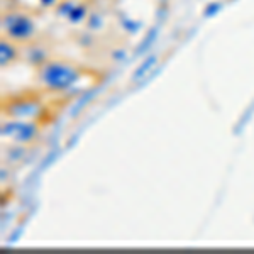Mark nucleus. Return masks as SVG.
<instances>
[{"instance_id": "obj_2", "label": "nucleus", "mask_w": 254, "mask_h": 254, "mask_svg": "<svg viewBox=\"0 0 254 254\" xmlns=\"http://www.w3.org/2000/svg\"><path fill=\"white\" fill-rule=\"evenodd\" d=\"M80 78V69L63 60H46L38 66V80L46 90L63 92L71 88Z\"/></svg>"}, {"instance_id": "obj_5", "label": "nucleus", "mask_w": 254, "mask_h": 254, "mask_svg": "<svg viewBox=\"0 0 254 254\" xmlns=\"http://www.w3.org/2000/svg\"><path fill=\"white\" fill-rule=\"evenodd\" d=\"M9 112H10V116L15 119H31V117H38L39 114L43 112V109H41V105L34 100H31V102L20 100V102L12 104Z\"/></svg>"}, {"instance_id": "obj_6", "label": "nucleus", "mask_w": 254, "mask_h": 254, "mask_svg": "<svg viewBox=\"0 0 254 254\" xmlns=\"http://www.w3.org/2000/svg\"><path fill=\"white\" fill-rule=\"evenodd\" d=\"M19 56H20V44L2 36V43H0V61H2V66H9L12 61H15Z\"/></svg>"}, {"instance_id": "obj_1", "label": "nucleus", "mask_w": 254, "mask_h": 254, "mask_svg": "<svg viewBox=\"0 0 254 254\" xmlns=\"http://www.w3.org/2000/svg\"><path fill=\"white\" fill-rule=\"evenodd\" d=\"M2 36L26 46L36 41L38 22L27 9H9L2 12Z\"/></svg>"}, {"instance_id": "obj_7", "label": "nucleus", "mask_w": 254, "mask_h": 254, "mask_svg": "<svg viewBox=\"0 0 254 254\" xmlns=\"http://www.w3.org/2000/svg\"><path fill=\"white\" fill-rule=\"evenodd\" d=\"M154 61H156V58H154V56H153V58H149V60H147L146 63H144V66H141V68L137 69L136 73H134V80H139L142 75H146V71H147V69H149L151 66H153V63H154Z\"/></svg>"}, {"instance_id": "obj_3", "label": "nucleus", "mask_w": 254, "mask_h": 254, "mask_svg": "<svg viewBox=\"0 0 254 254\" xmlns=\"http://www.w3.org/2000/svg\"><path fill=\"white\" fill-rule=\"evenodd\" d=\"M55 12L60 19L68 20V24H81V22H87L90 12L88 2L85 0H60V3L55 7Z\"/></svg>"}, {"instance_id": "obj_4", "label": "nucleus", "mask_w": 254, "mask_h": 254, "mask_svg": "<svg viewBox=\"0 0 254 254\" xmlns=\"http://www.w3.org/2000/svg\"><path fill=\"white\" fill-rule=\"evenodd\" d=\"M3 136L14 139L15 142H27L38 134V127L32 122L26 121H10L2 127Z\"/></svg>"}]
</instances>
